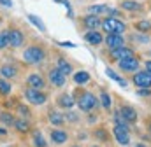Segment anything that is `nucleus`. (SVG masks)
Listing matches in <instances>:
<instances>
[{"instance_id":"f257e3e1","label":"nucleus","mask_w":151,"mask_h":147,"mask_svg":"<svg viewBox=\"0 0 151 147\" xmlns=\"http://www.w3.org/2000/svg\"><path fill=\"white\" fill-rule=\"evenodd\" d=\"M100 26H102L104 32H107V34H121V32H125V23H121L119 19H114L111 16L106 18Z\"/></svg>"},{"instance_id":"f03ea898","label":"nucleus","mask_w":151,"mask_h":147,"mask_svg":"<svg viewBox=\"0 0 151 147\" xmlns=\"http://www.w3.org/2000/svg\"><path fill=\"white\" fill-rule=\"evenodd\" d=\"M77 105L81 110H91L97 105V98L93 96V93H88V91H83L79 96H77Z\"/></svg>"},{"instance_id":"7ed1b4c3","label":"nucleus","mask_w":151,"mask_h":147,"mask_svg":"<svg viewBox=\"0 0 151 147\" xmlns=\"http://www.w3.org/2000/svg\"><path fill=\"white\" fill-rule=\"evenodd\" d=\"M23 56H25V61H28V63H40L44 60V51L37 46H32L25 51Z\"/></svg>"},{"instance_id":"20e7f679","label":"nucleus","mask_w":151,"mask_h":147,"mask_svg":"<svg viewBox=\"0 0 151 147\" xmlns=\"http://www.w3.org/2000/svg\"><path fill=\"white\" fill-rule=\"evenodd\" d=\"M128 126L127 124H116L114 126V137H116V140L121 144V146H128V142H130V135H128Z\"/></svg>"},{"instance_id":"39448f33","label":"nucleus","mask_w":151,"mask_h":147,"mask_svg":"<svg viewBox=\"0 0 151 147\" xmlns=\"http://www.w3.org/2000/svg\"><path fill=\"white\" fill-rule=\"evenodd\" d=\"M27 98H28V102L30 103H34V105H42L44 102H46V95L42 93V91H39L37 88H30V89H27Z\"/></svg>"},{"instance_id":"423d86ee","label":"nucleus","mask_w":151,"mask_h":147,"mask_svg":"<svg viewBox=\"0 0 151 147\" xmlns=\"http://www.w3.org/2000/svg\"><path fill=\"white\" fill-rule=\"evenodd\" d=\"M90 14L109 18V16H114V14H116V9L109 7V5H91V7H90Z\"/></svg>"},{"instance_id":"0eeeda50","label":"nucleus","mask_w":151,"mask_h":147,"mask_svg":"<svg viewBox=\"0 0 151 147\" xmlns=\"http://www.w3.org/2000/svg\"><path fill=\"white\" fill-rule=\"evenodd\" d=\"M111 56H113L114 60H118V61H121V60H127V58H134L135 56V53L132 51V49H128V47H116V49H111Z\"/></svg>"},{"instance_id":"6e6552de","label":"nucleus","mask_w":151,"mask_h":147,"mask_svg":"<svg viewBox=\"0 0 151 147\" xmlns=\"http://www.w3.org/2000/svg\"><path fill=\"white\" fill-rule=\"evenodd\" d=\"M134 84L139 88H151V74L150 72H137L134 75Z\"/></svg>"},{"instance_id":"1a4fd4ad","label":"nucleus","mask_w":151,"mask_h":147,"mask_svg":"<svg viewBox=\"0 0 151 147\" xmlns=\"http://www.w3.org/2000/svg\"><path fill=\"white\" fill-rule=\"evenodd\" d=\"M49 81H51V84H55V86H63L65 81H67V75L62 72L60 69H55V70L49 72Z\"/></svg>"},{"instance_id":"9d476101","label":"nucleus","mask_w":151,"mask_h":147,"mask_svg":"<svg viewBox=\"0 0 151 147\" xmlns=\"http://www.w3.org/2000/svg\"><path fill=\"white\" fill-rule=\"evenodd\" d=\"M7 39L12 47H19L23 44V34L19 30H7Z\"/></svg>"},{"instance_id":"9b49d317","label":"nucleus","mask_w":151,"mask_h":147,"mask_svg":"<svg viewBox=\"0 0 151 147\" xmlns=\"http://www.w3.org/2000/svg\"><path fill=\"white\" fill-rule=\"evenodd\" d=\"M119 116H121L127 123H135V121H137V112H135V109H132V107H128V105H123V107L119 109Z\"/></svg>"},{"instance_id":"f8f14e48","label":"nucleus","mask_w":151,"mask_h":147,"mask_svg":"<svg viewBox=\"0 0 151 147\" xmlns=\"http://www.w3.org/2000/svg\"><path fill=\"white\" fill-rule=\"evenodd\" d=\"M119 63V67L125 70V72H135L137 69H139V61H137V58L134 56V58H127V60H121V61H118Z\"/></svg>"},{"instance_id":"ddd939ff","label":"nucleus","mask_w":151,"mask_h":147,"mask_svg":"<svg viewBox=\"0 0 151 147\" xmlns=\"http://www.w3.org/2000/svg\"><path fill=\"white\" fill-rule=\"evenodd\" d=\"M106 44L109 49H116V47H121L123 46V37L121 34H109L106 39Z\"/></svg>"},{"instance_id":"4468645a","label":"nucleus","mask_w":151,"mask_h":147,"mask_svg":"<svg viewBox=\"0 0 151 147\" xmlns=\"http://www.w3.org/2000/svg\"><path fill=\"white\" fill-rule=\"evenodd\" d=\"M100 25H102V21L99 19V16L90 14V16H86V18H84V26H86V28H90V30H95V28H99Z\"/></svg>"},{"instance_id":"2eb2a0df","label":"nucleus","mask_w":151,"mask_h":147,"mask_svg":"<svg viewBox=\"0 0 151 147\" xmlns=\"http://www.w3.org/2000/svg\"><path fill=\"white\" fill-rule=\"evenodd\" d=\"M28 84H30V88L42 89V88H44V79H42L39 74H32V75H28Z\"/></svg>"},{"instance_id":"dca6fc26","label":"nucleus","mask_w":151,"mask_h":147,"mask_svg":"<svg viewBox=\"0 0 151 147\" xmlns=\"http://www.w3.org/2000/svg\"><path fill=\"white\" fill-rule=\"evenodd\" d=\"M51 140L56 142V144H63L67 140V133L62 131V130H53L51 131Z\"/></svg>"},{"instance_id":"f3484780","label":"nucleus","mask_w":151,"mask_h":147,"mask_svg":"<svg viewBox=\"0 0 151 147\" xmlns=\"http://www.w3.org/2000/svg\"><path fill=\"white\" fill-rule=\"evenodd\" d=\"M58 105H60V107H65V109H70V107L74 105V98H72L70 95H60Z\"/></svg>"},{"instance_id":"a211bd4d","label":"nucleus","mask_w":151,"mask_h":147,"mask_svg":"<svg viewBox=\"0 0 151 147\" xmlns=\"http://www.w3.org/2000/svg\"><path fill=\"white\" fill-rule=\"evenodd\" d=\"M86 40H88L90 44L99 46V44L102 42V35H100V34H97L95 30H90V34H86Z\"/></svg>"},{"instance_id":"6ab92c4d","label":"nucleus","mask_w":151,"mask_h":147,"mask_svg":"<svg viewBox=\"0 0 151 147\" xmlns=\"http://www.w3.org/2000/svg\"><path fill=\"white\" fill-rule=\"evenodd\" d=\"M74 81H76V84H86V82L90 81V74L84 72V70H81V72H77L74 75Z\"/></svg>"},{"instance_id":"aec40b11","label":"nucleus","mask_w":151,"mask_h":147,"mask_svg":"<svg viewBox=\"0 0 151 147\" xmlns=\"http://www.w3.org/2000/svg\"><path fill=\"white\" fill-rule=\"evenodd\" d=\"M28 19H30V23H32V25H35V26H37L40 32H46V25L40 21V18H39V16H35V14H30V16H28Z\"/></svg>"},{"instance_id":"412c9836","label":"nucleus","mask_w":151,"mask_h":147,"mask_svg":"<svg viewBox=\"0 0 151 147\" xmlns=\"http://www.w3.org/2000/svg\"><path fill=\"white\" fill-rule=\"evenodd\" d=\"M106 74H107V75H109V77L113 79V81H116V82H118L119 86H123V88L127 86V81H125V79H121V77H119V75H118L116 72H113L111 69H106Z\"/></svg>"},{"instance_id":"4be33fe9","label":"nucleus","mask_w":151,"mask_h":147,"mask_svg":"<svg viewBox=\"0 0 151 147\" xmlns=\"http://www.w3.org/2000/svg\"><path fill=\"white\" fill-rule=\"evenodd\" d=\"M0 74H2L4 77H14V75L18 74V70H16L14 67H11V65H5V67L0 69Z\"/></svg>"},{"instance_id":"5701e85b","label":"nucleus","mask_w":151,"mask_h":147,"mask_svg":"<svg viewBox=\"0 0 151 147\" xmlns=\"http://www.w3.org/2000/svg\"><path fill=\"white\" fill-rule=\"evenodd\" d=\"M135 28L139 30V32H150L151 30V21L150 19H144V21H139V23H135Z\"/></svg>"},{"instance_id":"b1692460","label":"nucleus","mask_w":151,"mask_h":147,"mask_svg":"<svg viewBox=\"0 0 151 147\" xmlns=\"http://www.w3.org/2000/svg\"><path fill=\"white\" fill-rule=\"evenodd\" d=\"M49 121H51L53 124H63V123H65L63 116L58 114V112H49Z\"/></svg>"},{"instance_id":"393cba45","label":"nucleus","mask_w":151,"mask_h":147,"mask_svg":"<svg viewBox=\"0 0 151 147\" xmlns=\"http://www.w3.org/2000/svg\"><path fill=\"white\" fill-rule=\"evenodd\" d=\"M14 126H16V130H18V131H21V133H25V131H28V130H30V124H28L27 121H23V119L14 121Z\"/></svg>"},{"instance_id":"a878e982","label":"nucleus","mask_w":151,"mask_h":147,"mask_svg":"<svg viewBox=\"0 0 151 147\" xmlns=\"http://www.w3.org/2000/svg\"><path fill=\"white\" fill-rule=\"evenodd\" d=\"M121 9H127V11H137V9H139V4L134 2V0H125V2H121Z\"/></svg>"},{"instance_id":"bb28decb","label":"nucleus","mask_w":151,"mask_h":147,"mask_svg":"<svg viewBox=\"0 0 151 147\" xmlns=\"http://www.w3.org/2000/svg\"><path fill=\"white\" fill-rule=\"evenodd\" d=\"M58 69H60L62 72L65 74V75L72 72V67H70V65H69V63H67L65 60H58Z\"/></svg>"},{"instance_id":"cd10ccee","label":"nucleus","mask_w":151,"mask_h":147,"mask_svg":"<svg viewBox=\"0 0 151 147\" xmlns=\"http://www.w3.org/2000/svg\"><path fill=\"white\" fill-rule=\"evenodd\" d=\"M0 121H2L4 124H14V117H12L11 114H7V112H2V114H0Z\"/></svg>"},{"instance_id":"c85d7f7f","label":"nucleus","mask_w":151,"mask_h":147,"mask_svg":"<svg viewBox=\"0 0 151 147\" xmlns=\"http://www.w3.org/2000/svg\"><path fill=\"white\" fill-rule=\"evenodd\" d=\"M0 93H2V95H9V93H11V84L5 82L4 79H0Z\"/></svg>"},{"instance_id":"c756f323","label":"nucleus","mask_w":151,"mask_h":147,"mask_svg":"<svg viewBox=\"0 0 151 147\" xmlns=\"http://www.w3.org/2000/svg\"><path fill=\"white\" fill-rule=\"evenodd\" d=\"M100 102H102V105H104L106 109L111 107V96H109L107 93H102V95H100Z\"/></svg>"},{"instance_id":"7c9ffc66","label":"nucleus","mask_w":151,"mask_h":147,"mask_svg":"<svg viewBox=\"0 0 151 147\" xmlns=\"http://www.w3.org/2000/svg\"><path fill=\"white\" fill-rule=\"evenodd\" d=\"M7 44H9V39H7V32H2V34H0V49L7 47Z\"/></svg>"},{"instance_id":"2f4dec72","label":"nucleus","mask_w":151,"mask_h":147,"mask_svg":"<svg viewBox=\"0 0 151 147\" xmlns=\"http://www.w3.org/2000/svg\"><path fill=\"white\" fill-rule=\"evenodd\" d=\"M34 142H35V146H37V147H46V142H44V138H42V135H40V133H35Z\"/></svg>"},{"instance_id":"473e14b6","label":"nucleus","mask_w":151,"mask_h":147,"mask_svg":"<svg viewBox=\"0 0 151 147\" xmlns=\"http://www.w3.org/2000/svg\"><path fill=\"white\" fill-rule=\"evenodd\" d=\"M18 110H19V114H23V116H28V109H27V107H21V105H19V107H18Z\"/></svg>"},{"instance_id":"72a5a7b5","label":"nucleus","mask_w":151,"mask_h":147,"mask_svg":"<svg viewBox=\"0 0 151 147\" xmlns=\"http://www.w3.org/2000/svg\"><path fill=\"white\" fill-rule=\"evenodd\" d=\"M0 4H2V5H5V7H11V5H12V2H11V0H0Z\"/></svg>"},{"instance_id":"f704fd0d","label":"nucleus","mask_w":151,"mask_h":147,"mask_svg":"<svg viewBox=\"0 0 151 147\" xmlns=\"http://www.w3.org/2000/svg\"><path fill=\"white\" fill-rule=\"evenodd\" d=\"M60 46H67V47H74L72 42H60Z\"/></svg>"},{"instance_id":"c9c22d12","label":"nucleus","mask_w":151,"mask_h":147,"mask_svg":"<svg viewBox=\"0 0 151 147\" xmlns=\"http://www.w3.org/2000/svg\"><path fill=\"white\" fill-rule=\"evenodd\" d=\"M151 91L150 89H142V91H139V95H142V96H146V95H150Z\"/></svg>"},{"instance_id":"e433bc0d","label":"nucleus","mask_w":151,"mask_h":147,"mask_svg":"<svg viewBox=\"0 0 151 147\" xmlns=\"http://www.w3.org/2000/svg\"><path fill=\"white\" fill-rule=\"evenodd\" d=\"M67 117H69V119H70V121H76V119H77V116H76V114H69V116H67Z\"/></svg>"},{"instance_id":"4c0bfd02","label":"nucleus","mask_w":151,"mask_h":147,"mask_svg":"<svg viewBox=\"0 0 151 147\" xmlns=\"http://www.w3.org/2000/svg\"><path fill=\"white\" fill-rule=\"evenodd\" d=\"M146 69H148V72L151 74V61H146Z\"/></svg>"},{"instance_id":"58836bf2","label":"nucleus","mask_w":151,"mask_h":147,"mask_svg":"<svg viewBox=\"0 0 151 147\" xmlns=\"http://www.w3.org/2000/svg\"><path fill=\"white\" fill-rule=\"evenodd\" d=\"M5 133H7V131H5L4 128H0V135H5Z\"/></svg>"},{"instance_id":"ea45409f","label":"nucleus","mask_w":151,"mask_h":147,"mask_svg":"<svg viewBox=\"0 0 151 147\" xmlns=\"http://www.w3.org/2000/svg\"><path fill=\"white\" fill-rule=\"evenodd\" d=\"M55 2H58V4H67V0H55Z\"/></svg>"},{"instance_id":"a19ab883","label":"nucleus","mask_w":151,"mask_h":147,"mask_svg":"<svg viewBox=\"0 0 151 147\" xmlns=\"http://www.w3.org/2000/svg\"><path fill=\"white\" fill-rule=\"evenodd\" d=\"M135 147H146V146H144V144H137Z\"/></svg>"},{"instance_id":"79ce46f5","label":"nucleus","mask_w":151,"mask_h":147,"mask_svg":"<svg viewBox=\"0 0 151 147\" xmlns=\"http://www.w3.org/2000/svg\"><path fill=\"white\" fill-rule=\"evenodd\" d=\"M150 133H151V123H150Z\"/></svg>"}]
</instances>
